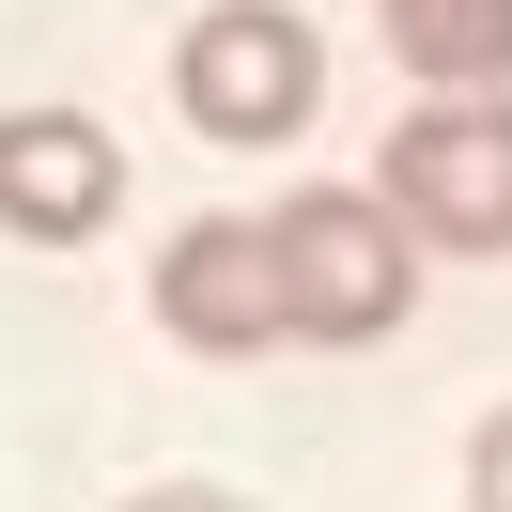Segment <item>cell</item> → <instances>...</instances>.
I'll list each match as a JSON object with an SVG mask.
<instances>
[{"instance_id":"obj_1","label":"cell","mask_w":512,"mask_h":512,"mask_svg":"<svg viewBox=\"0 0 512 512\" xmlns=\"http://www.w3.org/2000/svg\"><path fill=\"white\" fill-rule=\"evenodd\" d=\"M388 218L419 249H466L497 264L512 249V94H419V125H388Z\"/></svg>"},{"instance_id":"obj_2","label":"cell","mask_w":512,"mask_h":512,"mask_svg":"<svg viewBox=\"0 0 512 512\" xmlns=\"http://www.w3.org/2000/svg\"><path fill=\"white\" fill-rule=\"evenodd\" d=\"M280 264H295V342H388L419 295V233L388 218V187H295Z\"/></svg>"},{"instance_id":"obj_3","label":"cell","mask_w":512,"mask_h":512,"mask_svg":"<svg viewBox=\"0 0 512 512\" xmlns=\"http://www.w3.org/2000/svg\"><path fill=\"white\" fill-rule=\"evenodd\" d=\"M171 94H187L202 140H295L326 94V47L295 0H202V32L171 47Z\"/></svg>"},{"instance_id":"obj_4","label":"cell","mask_w":512,"mask_h":512,"mask_svg":"<svg viewBox=\"0 0 512 512\" xmlns=\"http://www.w3.org/2000/svg\"><path fill=\"white\" fill-rule=\"evenodd\" d=\"M156 326H171V342H202V357H264V342H295L280 218H202V233H171V264H156Z\"/></svg>"},{"instance_id":"obj_5","label":"cell","mask_w":512,"mask_h":512,"mask_svg":"<svg viewBox=\"0 0 512 512\" xmlns=\"http://www.w3.org/2000/svg\"><path fill=\"white\" fill-rule=\"evenodd\" d=\"M109 202H125V140L109 125H78V109H0V233L78 249V233H109Z\"/></svg>"},{"instance_id":"obj_6","label":"cell","mask_w":512,"mask_h":512,"mask_svg":"<svg viewBox=\"0 0 512 512\" xmlns=\"http://www.w3.org/2000/svg\"><path fill=\"white\" fill-rule=\"evenodd\" d=\"M388 47L419 94H512V0H388Z\"/></svg>"},{"instance_id":"obj_7","label":"cell","mask_w":512,"mask_h":512,"mask_svg":"<svg viewBox=\"0 0 512 512\" xmlns=\"http://www.w3.org/2000/svg\"><path fill=\"white\" fill-rule=\"evenodd\" d=\"M466 512H512V404L466 435Z\"/></svg>"},{"instance_id":"obj_8","label":"cell","mask_w":512,"mask_h":512,"mask_svg":"<svg viewBox=\"0 0 512 512\" xmlns=\"http://www.w3.org/2000/svg\"><path fill=\"white\" fill-rule=\"evenodd\" d=\"M125 512H249V497H218V481H156V497H125Z\"/></svg>"}]
</instances>
